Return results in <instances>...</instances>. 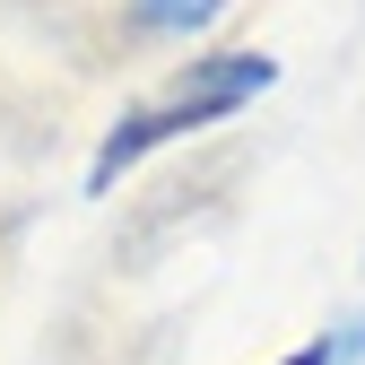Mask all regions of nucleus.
<instances>
[{"instance_id": "f257e3e1", "label": "nucleus", "mask_w": 365, "mask_h": 365, "mask_svg": "<svg viewBox=\"0 0 365 365\" xmlns=\"http://www.w3.org/2000/svg\"><path fill=\"white\" fill-rule=\"evenodd\" d=\"M269 78H279V61H261V53H217V61H192V70H182V78L165 87L157 105L122 113V122L105 130V148H96V174H87V182H96V192H113V182H122V165H140L148 148H165L174 130L226 122L235 105H252Z\"/></svg>"}, {"instance_id": "f03ea898", "label": "nucleus", "mask_w": 365, "mask_h": 365, "mask_svg": "<svg viewBox=\"0 0 365 365\" xmlns=\"http://www.w3.org/2000/svg\"><path fill=\"white\" fill-rule=\"evenodd\" d=\"M226 9V0H140V26H165V35H192Z\"/></svg>"}, {"instance_id": "7ed1b4c3", "label": "nucleus", "mask_w": 365, "mask_h": 365, "mask_svg": "<svg viewBox=\"0 0 365 365\" xmlns=\"http://www.w3.org/2000/svg\"><path fill=\"white\" fill-rule=\"evenodd\" d=\"M287 365H331V348H304V356H287Z\"/></svg>"}]
</instances>
